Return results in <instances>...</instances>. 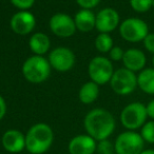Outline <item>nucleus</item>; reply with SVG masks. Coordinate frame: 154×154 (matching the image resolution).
Here are the masks:
<instances>
[{
	"mask_svg": "<svg viewBox=\"0 0 154 154\" xmlns=\"http://www.w3.org/2000/svg\"><path fill=\"white\" fill-rule=\"evenodd\" d=\"M11 2L20 11H28L34 5L35 0H11Z\"/></svg>",
	"mask_w": 154,
	"mask_h": 154,
	"instance_id": "obj_24",
	"label": "nucleus"
},
{
	"mask_svg": "<svg viewBox=\"0 0 154 154\" xmlns=\"http://www.w3.org/2000/svg\"><path fill=\"white\" fill-rule=\"evenodd\" d=\"M75 26L80 32L88 33L95 28L96 24V15L91 10L82 9L76 13L74 17Z\"/></svg>",
	"mask_w": 154,
	"mask_h": 154,
	"instance_id": "obj_16",
	"label": "nucleus"
},
{
	"mask_svg": "<svg viewBox=\"0 0 154 154\" xmlns=\"http://www.w3.org/2000/svg\"><path fill=\"white\" fill-rule=\"evenodd\" d=\"M152 8L154 9V0H153V2H152Z\"/></svg>",
	"mask_w": 154,
	"mask_h": 154,
	"instance_id": "obj_32",
	"label": "nucleus"
},
{
	"mask_svg": "<svg viewBox=\"0 0 154 154\" xmlns=\"http://www.w3.org/2000/svg\"><path fill=\"white\" fill-rule=\"evenodd\" d=\"M143 47L148 52L154 55V33H149L143 40Z\"/></svg>",
	"mask_w": 154,
	"mask_h": 154,
	"instance_id": "obj_26",
	"label": "nucleus"
},
{
	"mask_svg": "<svg viewBox=\"0 0 154 154\" xmlns=\"http://www.w3.org/2000/svg\"><path fill=\"white\" fill-rule=\"evenodd\" d=\"M147 108L141 103H131L122 109L120 122L129 131L139 129L147 122Z\"/></svg>",
	"mask_w": 154,
	"mask_h": 154,
	"instance_id": "obj_4",
	"label": "nucleus"
},
{
	"mask_svg": "<svg viewBox=\"0 0 154 154\" xmlns=\"http://www.w3.org/2000/svg\"><path fill=\"white\" fill-rule=\"evenodd\" d=\"M95 152L97 154H114L115 147H114V143H112L109 139H103L97 143Z\"/></svg>",
	"mask_w": 154,
	"mask_h": 154,
	"instance_id": "obj_23",
	"label": "nucleus"
},
{
	"mask_svg": "<svg viewBox=\"0 0 154 154\" xmlns=\"http://www.w3.org/2000/svg\"><path fill=\"white\" fill-rule=\"evenodd\" d=\"M125 51L120 47H113L111 49V51L109 52V59L111 61H120V60H122Z\"/></svg>",
	"mask_w": 154,
	"mask_h": 154,
	"instance_id": "obj_25",
	"label": "nucleus"
},
{
	"mask_svg": "<svg viewBox=\"0 0 154 154\" xmlns=\"http://www.w3.org/2000/svg\"><path fill=\"white\" fill-rule=\"evenodd\" d=\"M152 66H153V68H154V55H153V57H152Z\"/></svg>",
	"mask_w": 154,
	"mask_h": 154,
	"instance_id": "obj_31",
	"label": "nucleus"
},
{
	"mask_svg": "<svg viewBox=\"0 0 154 154\" xmlns=\"http://www.w3.org/2000/svg\"><path fill=\"white\" fill-rule=\"evenodd\" d=\"M5 113H7V103H5V98L0 95V120L5 117Z\"/></svg>",
	"mask_w": 154,
	"mask_h": 154,
	"instance_id": "obj_28",
	"label": "nucleus"
},
{
	"mask_svg": "<svg viewBox=\"0 0 154 154\" xmlns=\"http://www.w3.org/2000/svg\"><path fill=\"white\" fill-rule=\"evenodd\" d=\"M147 114H148V117H150L152 120H154V99H152L147 106Z\"/></svg>",
	"mask_w": 154,
	"mask_h": 154,
	"instance_id": "obj_29",
	"label": "nucleus"
},
{
	"mask_svg": "<svg viewBox=\"0 0 154 154\" xmlns=\"http://www.w3.org/2000/svg\"><path fill=\"white\" fill-rule=\"evenodd\" d=\"M10 24L14 33L20 36H24L33 32L36 26V19L31 12L19 11L12 16Z\"/></svg>",
	"mask_w": 154,
	"mask_h": 154,
	"instance_id": "obj_11",
	"label": "nucleus"
},
{
	"mask_svg": "<svg viewBox=\"0 0 154 154\" xmlns=\"http://www.w3.org/2000/svg\"><path fill=\"white\" fill-rule=\"evenodd\" d=\"M140 154H154V150L153 149H147V150H143Z\"/></svg>",
	"mask_w": 154,
	"mask_h": 154,
	"instance_id": "obj_30",
	"label": "nucleus"
},
{
	"mask_svg": "<svg viewBox=\"0 0 154 154\" xmlns=\"http://www.w3.org/2000/svg\"><path fill=\"white\" fill-rule=\"evenodd\" d=\"M54 140L52 128L45 122L32 126L26 134V149L31 154H45Z\"/></svg>",
	"mask_w": 154,
	"mask_h": 154,
	"instance_id": "obj_2",
	"label": "nucleus"
},
{
	"mask_svg": "<svg viewBox=\"0 0 154 154\" xmlns=\"http://www.w3.org/2000/svg\"><path fill=\"white\" fill-rule=\"evenodd\" d=\"M95 48L100 53H109L113 48V39L107 33H99L95 39Z\"/></svg>",
	"mask_w": 154,
	"mask_h": 154,
	"instance_id": "obj_20",
	"label": "nucleus"
},
{
	"mask_svg": "<svg viewBox=\"0 0 154 154\" xmlns=\"http://www.w3.org/2000/svg\"><path fill=\"white\" fill-rule=\"evenodd\" d=\"M96 140L88 134H80L73 137L68 146L70 154H94Z\"/></svg>",
	"mask_w": 154,
	"mask_h": 154,
	"instance_id": "obj_14",
	"label": "nucleus"
},
{
	"mask_svg": "<svg viewBox=\"0 0 154 154\" xmlns=\"http://www.w3.org/2000/svg\"><path fill=\"white\" fill-rule=\"evenodd\" d=\"M29 47L35 55L42 56L50 50L51 40L49 36L45 33H35L31 36Z\"/></svg>",
	"mask_w": 154,
	"mask_h": 154,
	"instance_id": "obj_17",
	"label": "nucleus"
},
{
	"mask_svg": "<svg viewBox=\"0 0 154 154\" xmlns=\"http://www.w3.org/2000/svg\"><path fill=\"white\" fill-rule=\"evenodd\" d=\"M111 88L118 95H129L137 88V75L126 68L114 71L110 80Z\"/></svg>",
	"mask_w": 154,
	"mask_h": 154,
	"instance_id": "obj_7",
	"label": "nucleus"
},
{
	"mask_svg": "<svg viewBox=\"0 0 154 154\" xmlns=\"http://www.w3.org/2000/svg\"><path fill=\"white\" fill-rule=\"evenodd\" d=\"M99 95V86L94 82H88L80 88L78 97L79 100L85 105H90L94 103Z\"/></svg>",
	"mask_w": 154,
	"mask_h": 154,
	"instance_id": "obj_19",
	"label": "nucleus"
},
{
	"mask_svg": "<svg viewBox=\"0 0 154 154\" xmlns=\"http://www.w3.org/2000/svg\"><path fill=\"white\" fill-rule=\"evenodd\" d=\"M101 0H76L77 5H79L82 9H87V10H91L93 8L97 7L99 5Z\"/></svg>",
	"mask_w": 154,
	"mask_h": 154,
	"instance_id": "obj_27",
	"label": "nucleus"
},
{
	"mask_svg": "<svg viewBox=\"0 0 154 154\" xmlns=\"http://www.w3.org/2000/svg\"><path fill=\"white\" fill-rule=\"evenodd\" d=\"M49 26L54 35L61 38H68L73 36L77 30L74 18L64 13L54 14L50 19Z\"/></svg>",
	"mask_w": 154,
	"mask_h": 154,
	"instance_id": "obj_9",
	"label": "nucleus"
},
{
	"mask_svg": "<svg viewBox=\"0 0 154 154\" xmlns=\"http://www.w3.org/2000/svg\"><path fill=\"white\" fill-rule=\"evenodd\" d=\"M137 87L146 94L154 95V68L143 69L139 72Z\"/></svg>",
	"mask_w": 154,
	"mask_h": 154,
	"instance_id": "obj_18",
	"label": "nucleus"
},
{
	"mask_svg": "<svg viewBox=\"0 0 154 154\" xmlns=\"http://www.w3.org/2000/svg\"><path fill=\"white\" fill-rule=\"evenodd\" d=\"M140 135L143 138L145 143H154V120L146 122V124L141 127Z\"/></svg>",
	"mask_w": 154,
	"mask_h": 154,
	"instance_id": "obj_21",
	"label": "nucleus"
},
{
	"mask_svg": "<svg viewBox=\"0 0 154 154\" xmlns=\"http://www.w3.org/2000/svg\"><path fill=\"white\" fill-rule=\"evenodd\" d=\"M84 126L87 134L100 141L108 139L115 130V118L109 111L101 108L93 109L86 115L84 119Z\"/></svg>",
	"mask_w": 154,
	"mask_h": 154,
	"instance_id": "obj_1",
	"label": "nucleus"
},
{
	"mask_svg": "<svg viewBox=\"0 0 154 154\" xmlns=\"http://www.w3.org/2000/svg\"><path fill=\"white\" fill-rule=\"evenodd\" d=\"M51 66L48 59L39 55L29 57L22 64V75L32 84H41L49 78Z\"/></svg>",
	"mask_w": 154,
	"mask_h": 154,
	"instance_id": "obj_3",
	"label": "nucleus"
},
{
	"mask_svg": "<svg viewBox=\"0 0 154 154\" xmlns=\"http://www.w3.org/2000/svg\"><path fill=\"white\" fill-rule=\"evenodd\" d=\"M119 34L126 41L139 42L149 34V28L143 19L128 18L119 24Z\"/></svg>",
	"mask_w": 154,
	"mask_h": 154,
	"instance_id": "obj_8",
	"label": "nucleus"
},
{
	"mask_svg": "<svg viewBox=\"0 0 154 154\" xmlns=\"http://www.w3.org/2000/svg\"><path fill=\"white\" fill-rule=\"evenodd\" d=\"M119 26V14L112 8H105L96 14L95 28L98 32L107 33L113 32Z\"/></svg>",
	"mask_w": 154,
	"mask_h": 154,
	"instance_id": "obj_12",
	"label": "nucleus"
},
{
	"mask_svg": "<svg viewBox=\"0 0 154 154\" xmlns=\"http://www.w3.org/2000/svg\"><path fill=\"white\" fill-rule=\"evenodd\" d=\"M88 73L92 82L98 86H103L110 82L113 76L114 69L112 61L103 56H96L89 63Z\"/></svg>",
	"mask_w": 154,
	"mask_h": 154,
	"instance_id": "obj_5",
	"label": "nucleus"
},
{
	"mask_svg": "<svg viewBox=\"0 0 154 154\" xmlns=\"http://www.w3.org/2000/svg\"><path fill=\"white\" fill-rule=\"evenodd\" d=\"M122 63L125 68L132 72H140L143 70L147 62L146 55L141 50L138 49H129L125 51L124 57H122Z\"/></svg>",
	"mask_w": 154,
	"mask_h": 154,
	"instance_id": "obj_15",
	"label": "nucleus"
},
{
	"mask_svg": "<svg viewBox=\"0 0 154 154\" xmlns=\"http://www.w3.org/2000/svg\"><path fill=\"white\" fill-rule=\"evenodd\" d=\"M114 147L116 154H140L145 150V140L140 133L128 130L118 135Z\"/></svg>",
	"mask_w": 154,
	"mask_h": 154,
	"instance_id": "obj_6",
	"label": "nucleus"
},
{
	"mask_svg": "<svg viewBox=\"0 0 154 154\" xmlns=\"http://www.w3.org/2000/svg\"><path fill=\"white\" fill-rule=\"evenodd\" d=\"M1 143L5 151L10 153H19L26 149V135L19 130L10 129L3 133Z\"/></svg>",
	"mask_w": 154,
	"mask_h": 154,
	"instance_id": "obj_13",
	"label": "nucleus"
},
{
	"mask_svg": "<svg viewBox=\"0 0 154 154\" xmlns=\"http://www.w3.org/2000/svg\"><path fill=\"white\" fill-rule=\"evenodd\" d=\"M48 60L51 68L55 69L58 72H66L74 66L75 54L69 48L58 47L52 50Z\"/></svg>",
	"mask_w": 154,
	"mask_h": 154,
	"instance_id": "obj_10",
	"label": "nucleus"
},
{
	"mask_svg": "<svg viewBox=\"0 0 154 154\" xmlns=\"http://www.w3.org/2000/svg\"><path fill=\"white\" fill-rule=\"evenodd\" d=\"M152 2L153 0H130V5L137 13H146L152 9Z\"/></svg>",
	"mask_w": 154,
	"mask_h": 154,
	"instance_id": "obj_22",
	"label": "nucleus"
}]
</instances>
